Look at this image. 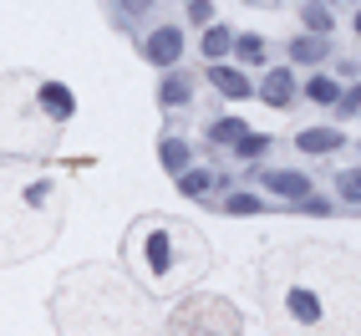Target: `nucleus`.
Wrapping results in <instances>:
<instances>
[{"mask_svg":"<svg viewBox=\"0 0 361 336\" xmlns=\"http://www.w3.org/2000/svg\"><path fill=\"white\" fill-rule=\"evenodd\" d=\"M295 148H300L305 158L341 153V148H346V133H341V128H300V133H295Z\"/></svg>","mask_w":361,"mask_h":336,"instance_id":"20e7f679","label":"nucleus"},{"mask_svg":"<svg viewBox=\"0 0 361 336\" xmlns=\"http://www.w3.org/2000/svg\"><path fill=\"white\" fill-rule=\"evenodd\" d=\"M41 107L56 117V123H66V117H77V97H71V87H61V82H46L41 87Z\"/></svg>","mask_w":361,"mask_h":336,"instance_id":"1a4fd4ad","label":"nucleus"},{"mask_svg":"<svg viewBox=\"0 0 361 336\" xmlns=\"http://www.w3.org/2000/svg\"><path fill=\"white\" fill-rule=\"evenodd\" d=\"M158 102H163V107H188V102H194V82L183 77V66H173V71L158 82Z\"/></svg>","mask_w":361,"mask_h":336,"instance_id":"0eeeda50","label":"nucleus"},{"mask_svg":"<svg viewBox=\"0 0 361 336\" xmlns=\"http://www.w3.org/2000/svg\"><path fill=\"white\" fill-rule=\"evenodd\" d=\"M264 153H270V133H245V138L234 143V158H245V163H255Z\"/></svg>","mask_w":361,"mask_h":336,"instance_id":"a211bd4d","label":"nucleus"},{"mask_svg":"<svg viewBox=\"0 0 361 336\" xmlns=\"http://www.w3.org/2000/svg\"><path fill=\"white\" fill-rule=\"evenodd\" d=\"M209 82H214V92H224L229 102H250L259 92V82H250L245 71L229 66V61H209Z\"/></svg>","mask_w":361,"mask_h":336,"instance_id":"f03ea898","label":"nucleus"},{"mask_svg":"<svg viewBox=\"0 0 361 336\" xmlns=\"http://www.w3.org/2000/svg\"><path fill=\"white\" fill-rule=\"evenodd\" d=\"M326 6H341V0H326Z\"/></svg>","mask_w":361,"mask_h":336,"instance_id":"a878e982","label":"nucleus"},{"mask_svg":"<svg viewBox=\"0 0 361 336\" xmlns=\"http://www.w3.org/2000/svg\"><path fill=\"white\" fill-rule=\"evenodd\" d=\"M331 52H336V46H331V36H316V31L290 36V46H285V56H290L295 66H321Z\"/></svg>","mask_w":361,"mask_h":336,"instance_id":"39448f33","label":"nucleus"},{"mask_svg":"<svg viewBox=\"0 0 361 336\" xmlns=\"http://www.w3.org/2000/svg\"><path fill=\"white\" fill-rule=\"evenodd\" d=\"M351 31H356V36H361V11H356V16H351Z\"/></svg>","mask_w":361,"mask_h":336,"instance_id":"393cba45","label":"nucleus"},{"mask_svg":"<svg viewBox=\"0 0 361 336\" xmlns=\"http://www.w3.org/2000/svg\"><path fill=\"white\" fill-rule=\"evenodd\" d=\"M158 158H163V174H188V168H194V148H188L183 138H163L158 143Z\"/></svg>","mask_w":361,"mask_h":336,"instance_id":"6e6552de","label":"nucleus"},{"mask_svg":"<svg viewBox=\"0 0 361 336\" xmlns=\"http://www.w3.org/2000/svg\"><path fill=\"white\" fill-rule=\"evenodd\" d=\"M295 209H305V214H331V199H316V194H305V199H295Z\"/></svg>","mask_w":361,"mask_h":336,"instance_id":"b1692460","label":"nucleus"},{"mask_svg":"<svg viewBox=\"0 0 361 336\" xmlns=\"http://www.w3.org/2000/svg\"><path fill=\"white\" fill-rule=\"evenodd\" d=\"M295 87H300V77L290 66H270L259 77V102H270V107H290L295 102Z\"/></svg>","mask_w":361,"mask_h":336,"instance_id":"7ed1b4c3","label":"nucleus"},{"mask_svg":"<svg viewBox=\"0 0 361 336\" xmlns=\"http://www.w3.org/2000/svg\"><path fill=\"white\" fill-rule=\"evenodd\" d=\"M250 6H259V0H250Z\"/></svg>","mask_w":361,"mask_h":336,"instance_id":"bb28decb","label":"nucleus"},{"mask_svg":"<svg viewBox=\"0 0 361 336\" xmlns=\"http://www.w3.org/2000/svg\"><path fill=\"white\" fill-rule=\"evenodd\" d=\"M148 265H153V275H168V265H173V250H168V234H148Z\"/></svg>","mask_w":361,"mask_h":336,"instance_id":"6ab92c4d","label":"nucleus"},{"mask_svg":"<svg viewBox=\"0 0 361 336\" xmlns=\"http://www.w3.org/2000/svg\"><path fill=\"white\" fill-rule=\"evenodd\" d=\"M336 199L361 204V168H341V174H336Z\"/></svg>","mask_w":361,"mask_h":336,"instance_id":"aec40b11","label":"nucleus"},{"mask_svg":"<svg viewBox=\"0 0 361 336\" xmlns=\"http://www.w3.org/2000/svg\"><path fill=\"white\" fill-rule=\"evenodd\" d=\"M305 97L321 102V107H336V97H341V77H310L305 82Z\"/></svg>","mask_w":361,"mask_h":336,"instance_id":"2eb2a0df","label":"nucleus"},{"mask_svg":"<svg viewBox=\"0 0 361 336\" xmlns=\"http://www.w3.org/2000/svg\"><path fill=\"white\" fill-rule=\"evenodd\" d=\"M188 20H194V26H209V20H214V6H209V0H188Z\"/></svg>","mask_w":361,"mask_h":336,"instance_id":"5701e85b","label":"nucleus"},{"mask_svg":"<svg viewBox=\"0 0 361 336\" xmlns=\"http://www.w3.org/2000/svg\"><path fill=\"white\" fill-rule=\"evenodd\" d=\"M336 117H361V82L341 87V97H336Z\"/></svg>","mask_w":361,"mask_h":336,"instance_id":"412c9836","label":"nucleus"},{"mask_svg":"<svg viewBox=\"0 0 361 336\" xmlns=\"http://www.w3.org/2000/svg\"><path fill=\"white\" fill-rule=\"evenodd\" d=\"M234 56L245 61V66H264L270 46H264V36H234Z\"/></svg>","mask_w":361,"mask_h":336,"instance_id":"dca6fc26","label":"nucleus"},{"mask_svg":"<svg viewBox=\"0 0 361 336\" xmlns=\"http://www.w3.org/2000/svg\"><path fill=\"white\" fill-rule=\"evenodd\" d=\"M245 133H250L245 117H219V123H209V143H214V148H234Z\"/></svg>","mask_w":361,"mask_h":336,"instance_id":"ddd939ff","label":"nucleus"},{"mask_svg":"<svg viewBox=\"0 0 361 336\" xmlns=\"http://www.w3.org/2000/svg\"><path fill=\"white\" fill-rule=\"evenodd\" d=\"M234 36H239V31H229L224 20H219V26H209V31H204L199 46H204V56H209V61H224V56L234 52Z\"/></svg>","mask_w":361,"mask_h":336,"instance_id":"9b49d317","label":"nucleus"},{"mask_svg":"<svg viewBox=\"0 0 361 336\" xmlns=\"http://www.w3.org/2000/svg\"><path fill=\"white\" fill-rule=\"evenodd\" d=\"M300 20H305L316 36H331V31H336V16H331L326 0H300Z\"/></svg>","mask_w":361,"mask_h":336,"instance_id":"f8f14e48","label":"nucleus"},{"mask_svg":"<svg viewBox=\"0 0 361 336\" xmlns=\"http://www.w3.org/2000/svg\"><path fill=\"white\" fill-rule=\"evenodd\" d=\"M290 316H295L300 326H316V321H321V301L310 296V291H290Z\"/></svg>","mask_w":361,"mask_h":336,"instance_id":"f3484780","label":"nucleus"},{"mask_svg":"<svg viewBox=\"0 0 361 336\" xmlns=\"http://www.w3.org/2000/svg\"><path fill=\"white\" fill-rule=\"evenodd\" d=\"M158 0H117V20H142V16H153Z\"/></svg>","mask_w":361,"mask_h":336,"instance_id":"4be33fe9","label":"nucleus"},{"mask_svg":"<svg viewBox=\"0 0 361 336\" xmlns=\"http://www.w3.org/2000/svg\"><path fill=\"white\" fill-rule=\"evenodd\" d=\"M137 56L148 66H158V71H173L183 61V31L178 26H153L148 36L137 41Z\"/></svg>","mask_w":361,"mask_h":336,"instance_id":"f257e3e1","label":"nucleus"},{"mask_svg":"<svg viewBox=\"0 0 361 336\" xmlns=\"http://www.w3.org/2000/svg\"><path fill=\"white\" fill-rule=\"evenodd\" d=\"M259 184L270 188V194H285V199H305V194H310V179L295 174V168H264Z\"/></svg>","mask_w":361,"mask_h":336,"instance_id":"423d86ee","label":"nucleus"},{"mask_svg":"<svg viewBox=\"0 0 361 336\" xmlns=\"http://www.w3.org/2000/svg\"><path fill=\"white\" fill-rule=\"evenodd\" d=\"M209 204H219L224 214H264V209H270L259 194H250V188H234L229 199H209Z\"/></svg>","mask_w":361,"mask_h":336,"instance_id":"4468645a","label":"nucleus"},{"mask_svg":"<svg viewBox=\"0 0 361 336\" xmlns=\"http://www.w3.org/2000/svg\"><path fill=\"white\" fill-rule=\"evenodd\" d=\"M214 188H224V179L209 174V168H188V174H178V194H188V199H204V194H214Z\"/></svg>","mask_w":361,"mask_h":336,"instance_id":"9d476101","label":"nucleus"}]
</instances>
